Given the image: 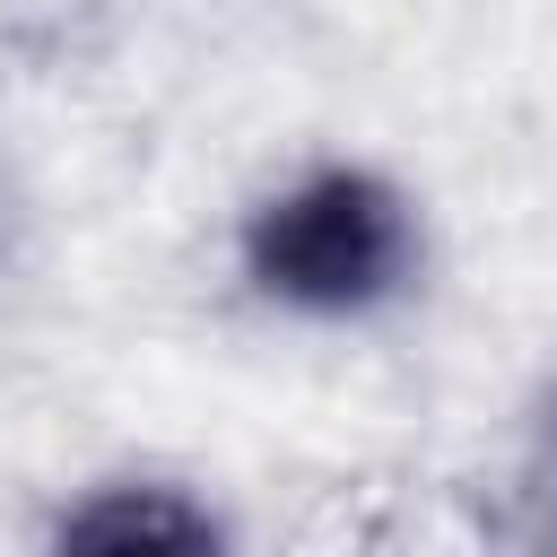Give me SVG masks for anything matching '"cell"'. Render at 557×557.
Wrapping results in <instances>:
<instances>
[{
    "label": "cell",
    "mask_w": 557,
    "mask_h": 557,
    "mask_svg": "<svg viewBox=\"0 0 557 557\" xmlns=\"http://www.w3.org/2000/svg\"><path fill=\"white\" fill-rule=\"evenodd\" d=\"M61 540L70 548H209L218 540V522L209 513H191L174 487H104L96 505H78L70 522H61Z\"/></svg>",
    "instance_id": "cell-2"
},
{
    "label": "cell",
    "mask_w": 557,
    "mask_h": 557,
    "mask_svg": "<svg viewBox=\"0 0 557 557\" xmlns=\"http://www.w3.org/2000/svg\"><path fill=\"white\" fill-rule=\"evenodd\" d=\"M409 270H418L409 200L366 165H322L270 191L244 226V278L287 313H322V322L374 313L409 287Z\"/></svg>",
    "instance_id": "cell-1"
}]
</instances>
